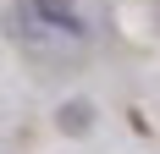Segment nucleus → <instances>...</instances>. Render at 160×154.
<instances>
[{
    "instance_id": "f257e3e1",
    "label": "nucleus",
    "mask_w": 160,
    "mask_h": 154,
    "mask_svg": "<svg viewBox=\"0 0 160 154\" xmlns=\"http://www.w3.org/2000/svg\"><path fill=\"white\" fill-rule=\"evenodd\" d=\"M22 11H28V17H39L44 28L66 33V39H78V33H83V22H78V6H72V0H22Z\"/></svg>"
},
{
    "instance_id": "f03ea898",
    "label": "nucleus",
    "mask_w": 160,
    "mask_h": 154,
    "mask_svg": "<svg viewBox=\"0 0 160 154\" xmlns=\"http://www.w3.org/2000/svg\"><path fill=\"white\" fill-rule=\"evenodd\" d=\"M55 121H61V132H72V138H83V132L94 127V105H88V99H66Z\"/></svg>"
}]
</instances>
